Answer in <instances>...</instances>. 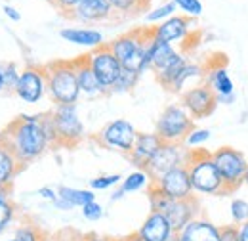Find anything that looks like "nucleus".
<instances>
[{
	"label": "nucleus",
	"instance_id": "19",
	"mask_svg": "<svg viewBox=\"0 0 248 241\" xmlns=\"http://www.w3.org/2000/svg\"><path fill=\"white\" fill-rule=\"evenodd\" d=\"M113 16L111 0H80L71 17L80 23H99Z\"/></svg>",
	"mask_w": 248,
	"mask_h": 241
},
{
	"label": "nucleus",
	"instance_id": "1",
	"mask_svg": "<svg viewBox=\"0 0 248 241\" xmlns=\"http://www.w3.org/2000/svg\"><path fill=\"white\" fill-rule=\"evenodd\" d=\"M0 136L6 140V144L23 167L42 157L52 146L42 126V113H21L0 132Z\"/></svg>",
	"mask_w": 248,
	"mask_h": 241
},
{
	"label": "nucleus",
	"instance_id": "29",
	"mask_svg": "<svg viewBox=\"0 0 248 241\" xmlns=\"http://www.w3.org/2000/svg\"><path fill=\"white\" fill-rule=\"evenodd\" d=\"M176 12H178V8H176V4L170 0V2H164V4H160V6H156L153 10H149L147 14H145V21L147 23H162L164 19H168V17H172V16H176Z\"/></svg>",
	"mask_w": 248,
	"mask_h": 241
},
{
	"label": "nucleus",
	"instance_id": "17",
	"mask_svg": "<svg viewBox=\"0 0 248 241\" xmlns=\"http://www.w3.org/2000/svg\"><path fill=\"white\" fill-rule=\"evenodd\" d=\"M180 241H219V226L204 216L193 218L178 232Z\"/></svg>",
	"mask_w": 248,
	"mask_h": 241
},
{
	"label": "nucleus",
	"instance_id": "53",
	"mask_svg": "<svg viewBox=\"0 0 248 241\" xmlns=\"http://www.w3.org/2000/svg\"><path fill=\"white\" fill-rule=\"evenodd\" d=\"M245 184L248 186V167H247V172H245Z\"/></svg>",
	"mask_w": 248,
	"mask_h": 241
},
{
	"label": "nucleus",
	"instance_id": "27",
	"mask_svg": "<svg viewBox=\"0 0 248 241\" xmlns=\"http://www.w3.org/2000/svg\"><path fill=\"white\" fill-rule=\"evenodd\" d=\"M151 184H153V178L149 176V172H147L145 169H136V171L130 172L126 178H123L121 189L128 195V193H136V191L147 189Z\"/></svg>",
	"mask_w": 248,
	"mask_h": 241
},
{
	"label": "nucleus",
	"instance_id": "32",
	"mask_svg": "<svg viewBox=\"0 0 248 241\" xmlns=\"http://www.w3.org/2000/svg\"><path fill=\"white\" fill-rule=\"evenodd\" d=\"M210 136H212V132H210L208 128H199V126H195V128L186 136L184 146H186L187 150H199V148H202V146L210 140Z\"/></svg>",
	"mask_w": 248,
	"mask_h": 241
},
{
	"label": "nucleus",
	"instance_id": "38",
	"mask_svg": "<svg viewBox=\"0 0 248 241\" xmlns=\"http://www.w3.org/2000/svg\"><path fill=\"white\" fill-rule=\"evenodd\" d=\"M2 71H4V86L8 92H14L17 86V81H19V75L21 71L17 69L16 63H6L2 65Z\"/></svg>",
	"mask_w": 248,
	"mask_h": 241
},
{
	"label": "nucleus",
	"instance_id": "40",
	"mask_svg": "<svg viewBox=\"0 0 248 241\" xmlns=\"http://www.w3.org/2000/svg\"><path fill=\"white\" fill-rule=\"evenodd\" d=\"M219 241H239V226L237 224L219 226Z\"/></svg>",
	"mask_w": 248,
	"mask_h": 241
},
{
	"label": "nucleus",
	"instance_id": "6",
	"mask_svg": "<svg viewBox=\"0 0 248 241\" xmlns=\"http://www.w3.org/2000/svg\"><path fill=\"white\" fill-rule=\"evenodd\" d=\"M195 128V119L186 111L182 103H170L162 109L155 124V132L162 142L184 144L186 136Z\"/></svg>",
	"mask_w": 248,
	"mask_h": 241
},
{
	"label": "nucleus",
	"instance_id": "35",
	"mask_svg": "<svg viewBox=\"0 0 248 241\" xmlns=\"http://www.w3.org/2000/svg\"><path fill=\"white\" fill-rule=\"evenodd\" d=\"M176 4V8L182 12V16H187L191 19L201 17L202 16V2L201 0H172Z\"/></svg>",
	"mask_w": 248,
	"mask_h": 241
},
{
	"label": "nucleus",
	"instance_id": "36",
	"mask_svg": "<svg viewBox=\"0 0 248 241\" xmlns=\"http://www.w3.org/2000/svg\"><path fill=\"white\" fill-rule=\"evenodd\" d=\"M123 176L121 174H103V176H95L90 180V189L92 191H103V189H111L115 186H121Z\"/></svg>",
	"mask_w": 248,
	"mask_h": 241
},
{
	"label": "nucleus",
	"instance_id": "5",
	"mask_svg": "<svg viewBox=\"0 0 248 241\" xmlns=\"http://www.w3.org/2000/svg\"><path fill=\"white\" fill-rule=\"evenodd\" d=\"M147 197H149L151 211L162 212L166 216V220L170 222L174 234H178L193 218L201 216V205L195 197H191V199H168L153 184L147 188Z\"/></svg>",
	"mask_w": 248,
	"mask_h": 241
},
{
	"label": "nucleus",
	"instance_id": "49",
	"mask_svg": "<svg viewBox=\"0 0 248 241\" xmlns=\"http://www.w3.org/2000/svg\"><path fill=\"white\" fill-rule=\"evenodd\" d=\"M0 197H12V188H0Z\"/></svg>",
	"mask_w": 248,
	"mask_h": 241
},
{
	"label": "nucleus",
	"instance_id": "33",
	"mask_svg": "<svg viewBox=\"0 0 248 241\" xmlns=\"http://www.w3.org/2000/svg\"><path fill=\"white\" fill-rule=\"evenodd\" d=\"M46 234L36 224H21L16 230L14 241H44Z\"/></svg>",
	"mask_w": 248,
	"mask_h": 241
},
{
	"label": "nucleus",
	"instance_id": "52",
	"mask_svg": "<svg viewBox=\"0 0 248 241\" xmlns=\"http://www.w3.org/2000/svg\"><path fill=\"white\" fill-rule=\"evenodd\" d=\"M166 241H180L178 240V234H174V236H170V238H168V240Z\"/></svg>",
	"mask_w": 248,
	"mask_h": 241
},
{
	"label": "nucleus",
	"instance_id": "21",
	"mask_svg": "<svg viewBox=\"0 0 248 241\" xmlns=\"http://www.w3.org/2000/svg\"><path fill=\"white\" fill-rule=\"evenodd\" d=\"M65 42H71L75 46H84V48H99L103 46V33L92 27H63L60 31Z\"/></svg>",
	"mask_w": 248,
	"mask_h": 241
},
{
	"label": "nucleus",
	"instance_id": "4",
	"mask_svg": "<svg viewBox=\"0 0 248 241\" xmlns=\"http://www.w3.org/2000/svg\"><path fill=\"white\" fill-rule=\"evenodd\" d=\"M42 67L46 73V90L52 102L56 105L77 103L80 98V88L73 60H58Z\"/></svg>",
	"mask_w": 248,
	"mask_h": 241
},
{
	"label": "nucleus",
	"instance_id": "37",
	"mask_svg": "<svg viewBox=\"0 0 248 241\" xmlns=\"http://www.w3.org/2000/svg\"><path fill=\"white\" fill-rule=\"evenodd\" d=\"M111 8H113V14L117 12L123 16H130L140 10H145V4H141L140 0H111Z\"/></svg>",
	"mask_w": 248,
	"mask_h": 241
},
{
	"label": "nucleus",
	"instance_id": "42",
	"mask_svg": "<svg viewBox=\"0 0 248 241\" xmlns=\"http://www.w3.org/2000/svg\"><path fill=\"white\" fill-rule=\"evenodd\" d=\"M38 195H40L44 201H50V203H54V201L58 199V191H56L54 188H50V186H42V188L38 189Z\"/></svg>",
	"mask_w": 248,
	"mask_h": 241
},
{
	"label": "nucleus",
	"instance_id": "10",
	"mask_svg": "<svg viewBox=\"0 0 248 241\" xmlns=\"http://www.w3.org/2000/svg\"><path fill=\"white\" fill-rule=\"evenodd\" d=\"M86 58H88V65L93 71L95 79L99 81L103 92L111 94V88L115 86V83L119 81V77L123 73L121 61L115 58V54L111 52V48L107 44L93 48L90 54H86Z\"/></svg>",
	"mask_w": 248,
	"mask_h": 241
},
{
	"label": "nucleus",
	"instance_id": "48",
	"mask_svg": "<svg viewBox=\"0 0 248 241\" xmlns=\"http://www.w3.org/2000/svg\"><path fill=\"white\" fill-rule=\"evenodd\" d=\"M44 241H69V240H65L62 234H54V236H46Z\"/></svg>",
	"mask_w": 248,
	"mask_h": 241
},
{
	"label": "nucleus",
	"instance_id": "11",
	"mask_svg": "<svg viewBox=\"0 0 248 241\" xmlns=\"http://www.w3.org/2000/svg\"><path fill=\"white\" fill-rule=\"evenodd\" d=\"M189 157V150L184 144H174V142H162L160 148L155 151V155L149 159L145 171L149 172V176L156 180L158 176L166 174L168 171L176 169V167H184Z\"/></svg>",
	"mask_w": 248,
	"mask_h": 241
},
{
	"label": "nucleus",
	"instance_id": "45",
	"mask_svg": "<svg viewBox=\"0 0 248 241\" xmlns=\"http://www.w3.org/2000/svg\"><path fill=\"white\" fill-rule=\"evenodd\" d=\"M54 205H56V207H58L60 211H73V209H75V207H73L71 203H67V201H65V199H62L60 195H58V199L54 201Z\"/></svg>",
	"mask_w": 248,
	"mask_h": 241
},
{
	"label": "nucleus",
	"instance_id": "8",
	"mask_svg": "<svg viewBox=\"0 0 248 241\" xmlns=\"http://www.w3.org/2000/svg\"><path fill=\"white\" fill-rule=\"evenodd\" d=\"M52 119L56 126V138L58 146L62 148H73L84 138V124L80 120L77 103L69 105H56L52 109Z\"/></svg>",
	"mask_w": 248,
	"mask_h": 241
},
{
	"label": "nucleus",
	"instance_id": "2",
	"mask_svg": "<svg viewBox=\"0 0 248 241\" xmlns=\"http://www.w3.org/2000/svg\"><path fill=\"white\" fill-rule=\"evenodd\" d=\"M153 34L151 27L149 29H134L124 33L121 36L113 38L107 46L115 54V58L121 61L123 69L134 71L138 75L145 73L149 69L147 61V46L151 42Z\"/></svg>",
	"mask_w": 248,
	"mask_h": 241
},
{
	"label": "nucleus",
	"instance_id": "50",
	"mask_svg": "<svg viewBox=\"0 0 248 241\" xmlns=\"http://www.w3.org/2000/svg\"><path fill=\"white\" fill-rule=\"evenodd\" d=\"M117 241H143L138 238V234H130V236H126V238H123V240H117Z\"/></svg>",
	"mask_w": 248,
	"mask_h": 241
},
{
	"label": "nucleus",
	"instance_id": "3",
	"mask_svg": "<svg viewBox=\"0 0 248 241\" xmlns=\"http://www.w3.org/2000/svg\"><path fill=\"white\" fill-rule=\"evenodd\" d=\"M193 191L199 195H227L225 184L212 161V153L206 150H189L186 163Z\"/></svg>",
	"mask_w": 248,
	"mask_h": 241
},
{
	"label": "nucleus",
	"instance_id": "14",
	"mask_svg": "<svg viewBox=\"0 0 248 241\" xmlns=\"http://www.w3.org/2000/svg\"><path fill=\"white\" fill-rule=\"evenodd\" d=\"M180 103L186 107V111L193 119H204V117L212 115L217 105L214 92L204 83L197 85L193 88H187L184 94H180Z\"/></svg>",
	"mask_w": 248,
	"mask_h": 241
},
{
	"label": "nucleus",
	"instance_id": "46",
	"mask_svg": "<svg viewBox=\"0 0 248 241\" xmlns=\"http://www.w3.org/2000/svg\"><path fill=\"white\" fill-rule=\"evenodd\" d=\"M239 241H248V220L239 226Z\"/></svg>",
	"mask_w": 248,
	"mask_h": 241
},
{
	"label": "nucleus",
	"instance_id": "16",
	"mask_svg": "<svg viewBox=\"0 0 248 241\" xmlns=\"http://www.w3.org/2000/svg\"><path fill=\"white\" fill-rule=\"evenodd\" d=\"M162 140L158 138L156 132H138V138L134 142V148L128 153V159L134 167L145 169L149 159L155 155V151L160 148Z\"/></svg>",
	"mask_w": 248,
	"mask_h": 241
},
{
	"label": "nucleus",
	"instance_id": "18",
	"mask_svg": "<svg viewBox=\"0 0 248 241\" xmlns=\"http://www.w3.org/2000/svg\"><path fill=\"white\" fill-rule=\"evenodd\" d=\"M204 85L214 92L216 98L235 96V83L223 63L204 67Z\"/></svg>",
	"mask_w": 248,
	"mask_h": 241
},
{
	"label": "nucleus",
	"instance_id": "54",
	"mask_svg": "<svg viewBox=\"0 0 248 241\" xmlns=\"http://www.w3.org/2000/svg\"><path fill=\"white\" fill-rule=\"evenodd\" d=\"M140 2H141V4H145V6H147V2H149V0H140Z\"/></svg>",
	"mask_w": 248,
	"mask_h": 241
},
{
	"label": "nucleus",
	"instance_id": "39",
	"mask_svg": "<svg viewBox=\"0 0 248 241\" xmlns=\"http://www.w3.org/2000/svg\"><path fill=\"white\" fill-rule=\"evenodd\" d=\"M80 209H82V216H84L86 220H90V222H97V220L103 216V207H101V203H97V199L86 203V205L80 207Z\"/></svg>",
	"mask_w": 248,
	"mask_h": 241
},
{
	"label": "nucleus",
	"instance_id": "41",
	"mask_svg": "<svg viewBox=\"0 0 248 241\" xmlns=\"http://www.w3.org/2000/svg\"><path fill=\"white\" fill-rule=\"evenodd\" d=\"M78 2L80 0H54V6L62 12V14H65V16H73V12L77 10V6H78Z\"/></svg>",
	"mask_w": 248,
	"mask_h": 241
},
{
	"label": "nucleus",
	"instance_id": "9",
	"mask_svg": "<svg viewBox=\"0 0 248 241\" xmlns=\"http://www.w3.org/2000/svg\"><path fill=\"white\" fill-rule=\"evenodd\" d=\"M138 138V130L136 126L126 119H115L109 120L95 136V142L105 148V150H113V151H121L124 155H128L132 148H134V142Z\"/></svg>",
	"mask_w": 248,
	"mask_h": 241
},
{
	"label": "nucleus",
	"instance_id": "12",
	"mask_svg": "<svg viewBox=\"0 0 248 241\" xmlns=\"http://www.w3.org/2000/svg\"><path fill=\"white\" fill-rule=\"evenodd\" d=\"M14 94L25 102V103H38L46 94V73H44V67L40 65H27L21 75H19V81H17V86Z\"/></svg>",
	"mask_w": 248,
	"mask_h": 241
},
{
	"label": "nucleus",
	"instance_id": "44",
	"mask_svg": "<svg viewBox=\"0 0 248 241\" xmlns=\"http://www.w3.org/2000/svg\"><path fill=\"white\" fill-rule=\"evenodd\" d=\"M75 241H117L115 238L109 236H97V234H84V236H77Z\"/></svg>",
	"mask_w": 248,
	"mask_h": 241
},
{
	"label": "nucleus",
	"instance_id": "47",
	"mask_svg": "<svg viewBox=\"0 0 248 241\" xmlns=\"http://www.w3.org/2000/svg\"><path fill=\"white\" fill-rule=\"evenodd\" d=\"M124 195H126V193H124L123 189H121V186H119V189H115V191H113V195H111V201H121Z\"/></svg>",
	"mask_w": 248,
	"mask_h": 241
},
{
	"label": "nucleus",
	"instance_id": "30",
	"mask_svg": "<svg viewBox=\"0 0 248 241\" xmlns=\"http://www.w3.org/2000/svg\"><path fill=\"white\" fill-rule=\"evenodd\" d=\"M17 212V205L12 201V197H0V236L10 228Z\"/></svg>",
	"mask_w": 248,
	"mask_h": 241
},
{
	"label": "nucleus",
	"instance_id": "55",
	"mask_svg": "<svg viewBox=\"0 0 248 241\" xmlns=\"http://www.w3.org/2000/svg\"><path fill=\"white\" fill-rule=\"evenodd\" d=\"M46 2H52V4H54V0H46Z\"/></svg>",
	"mask_w": 248,
	"mask_h": 241
},
{
	"label": "nucleus",
	"instance_id": "23",
	"mask_svg": "<svg viewBox=\"0 0 248 241\" xmlns=\"http://www.w3.org/2000/svg\"><path fill=\"white\" fill-rule=\"evenodd\" d=\"M21 169L23 165L17 161L14 151L6 144V140L0 136V188H12Z\"/></svg>",
	"mask_w": 248,
	"mask_h": 241
},
{
	"label": "nucleus",
	"instance_id": "51",
	"mask_svg": "<svg viewBox=\"0 0 248 241\" xmlns=\"http://www.w3.org/2000/svg\"><path fill=\"white\" fill-rule=\"evenodd\" d=\"M6 90V86H4V71H2V65H0V92Z\"/></svg>",
	"mask_w": 248,
	"mask_h": 241
},
{
	"label": "nucleus",
	"instance_id": "25",
	"mask_svg": "<svg viewBox=\"0 0 248 241\" xmlns=\"http://www.w3.org/2000/svg\"><path fill=\"white\" fill-rule=\"evenodd\" d=\"M180 50L168 42H160L156 38H151L149 46H147V61H149V69L155 73L156 69H160L168 60H172Z\"/></svg>",
	"mask_w": 248,
	"mask_h": 241
},
{
	"label": "nucleus",
	"instance_id": "13",
	"mask_svg": "<svg viewBox=\"0 0 248 241\" xmlns=\"http://www.w3.org/2000/svg\"><path fill=\"white\" fill-rule=\"evenodd\" d=\"M153 186L168 199H191V197H195L193 186L189 180V171H187L186 165L176 167V169L168 171L166 174L158 176L156 180H153Z\"/></svg>",
	"mask_w": 248,
	"mask_h": 241
},
{
	"label": "nucleus",
	"instance_id": "31",
	"mask_svg": "<svg viewBox=\"0 0 248 241\" xmlns=\"http://www.w3.org/2000/svg\"><path fill=\"white\" fill-rule=\"evenodd\" d=\"M141 75L134 73V71H128V69H123L119 81L115 83V86L111 88V94H124V92H132L136 88L138 81H140Z\"/></svg>",
	"mask_w": 248,
	"mask_h": 241
},
{
	"label": "nucleus",
	"instance_id": "26",
	"mask_svg": "<svg viewBox=\"0 0 248 241\" xmlns=\"http://www.w3.org/2000/svg\"><path fill=\"white\" fill-rule=\"evenodd\" d=\"M186 63H187L186 54H184V52H178L172 60H168L160 69H156L155 71V77H156V81H158V85H160L162 88L170 90V86L174 85L176 77L180 75V71L184 69Z\"/></svg>",
	"mask_w": 248,
	"mask_h": 241
},
{
	"label": "nucleus",
	"instance_id": "28",
	"mask_svg": "<svg viewBox=\"0 0 248 241\" xmlns=\"http://www.w3.org/2000/svg\"><path fill=\"white\" fill-rule=\"evenodd\" d=\"M58 195L65 199L67 203H71L73 207H84L86 203L95 201V191L92 189H78V188H71V186H62L58 189Z\"/></svg>",
	"mask_w": 248,
	"mask_h": 241
},
{
	"label": "nucleus",
	"instance_id": "56",
	"mask_svg": "<svg viewBox=\"0 0 248 241\" xmlns=\"http://www.w3.org/2000/svg\"><path fill=\"white\" fill-rule=\"evenodd\" d=\"M6 241H14V238H12V240H6Z\"/></svg>",
	"mask_w": 248,
	"mask_h": 241
},
{
	"label": "nucleus",
	"instance_id": "22",
	"mask_svg": "<svg viewBox=\"0 0 248 241\" xmlns=\"http://www.w3.org/2000/svg\"><path fill=\"white\" fill-rule=\"evenodd\" d=\"M75 63V71H77V81H78V88H80V96H88V98H95V96H103L105 92L101 88L99 81L95 79L93 71L88 65V58H77L73 60Z\"/></svg>",
	"mask_w": 248,
	"mask_h": 241
},
{
	"label": "nucleus",
	"instance_id": "7",
	"mask_svg": "<svg viewBox=\"0 0 248 241\" xmlns=\"http://www.w3.org/2000/svg\"><path fill=\"white\" fill-rule=\"evenodd\" d=\"M212 161H214L217 172L225 184L227 193L237 191L245 184V172H247L248 161L241 150H235L231 146H221V148L212 151Z\"/></svg>",
	"mask_w": 248,
	"mask_h": 241
},
{
	"label": "nucleus",
	"instance_id": "20",
	"mask_svg": "<svg viewBox=\"0 0 248 241\" xmlns=\"http://www.w3.org/2000/svg\"><path fill=\"white\" fill-rule=\"evenodd\" d=\"M136 234L143 241H166L170 236H174V230L162 212L151 211Z\"/></svg>",
	"mask_w": 248,
	"mask_h": 241
},
{
	"label": "nucleus",
	"instance_id": "24",
	"mask_svg": "<svg viewBox=\"0 0 248 241\" xmlns=\"http://www.w3.org/2000/svg\"><path fill=\"white\" fill-rule=\"evenodd\" d=\"M202 83H204V67L199 65V63L187 61L186 65H184V69L180 71V75L176 77L174 85L170 86V92L184 94L187 88H193V86L202 85Z\"/></svg>",
	"mask_w": 248,
	"mask_h": 241
},
{
	"label": "nucleus",
	"instance_id": "34",
	"mask_svg": "<svg viewBox=\"0 0 248 241\" xmlns=\"http://www.w3.org/2000/svg\"><path fill=\"white\" fill-rule=\"evenodd\" d=\"M229 212H231V220L233 224L241 226L248 220V201L243 197H235L229 205Z\"/></svg>",
	"mask_w": 248,
	"mask_h": 241
},
{
	"label": "nucleus",
	"instance_id": "43",
	"mask_svg": "<svg viewBox=\"0 0 248 241\" xmlns=\"http://www.w3.org/2000/svg\"><path fill=\"white\" fill-rule=\"evenodd\" d=\"M2 12H4V16H6L8 19H12V21H19V19H21L19 10H17V8H14V6H10V4H4Z\"/></svg>",
	"mask_w": 248,
	"mask_h": 241
},
{
	"label": "nucleus",
	"instance_id": "15",
	"mask_svg": "<svg viewBox=\"0 0 248 241\" xmlns=\"http://www.w3.org/2000/svg\"><path fill=\"white\" fill-rule=\"evenodd\" d=\"M191 33H193V19L187 16H182V14H176L172 17L164 19L162 23H158L156 27H151L153 38L160 40V42H168L172 46L184 44L191 36Z\"/></svg>",
	"mask_w": 248,
	"mask_h": 241
}]
</instances>
